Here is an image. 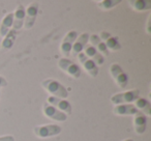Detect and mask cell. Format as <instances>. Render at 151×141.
Returning <instances> with one entry per match:
<instances>
[{
	"label": "cell",
	"mask_w": 151,
	"mask_h": 141,
	"mask_svg": "<svg viewBox=\"0 0 151 141\" xmlns=\"http://www.w3.org/2000/svg\"><path fill=\"white\" fill-rule=\"evenodd\" d=\"M42 87L46 89L48 93H50L55 98H60V99H66L68 97V91L67 89L58 82L57 80L54 79H47L42 83Z\"/></svg>",
	"instance_id": "cell-1"
},
{
	"label": "cell",
	"mask_w": 151,
	"mask_h": 141,
	"mask_svg": "<svg viewBox=\"0 0 151 141\" xmlns=\"http://www.w3.org/2000/svg\"><path fill=\"white\" fill-rule=\"evenodd\" d=\"M140 95L139 89H132V90L124 91V93H116L111 97V102L115 105H121V104H130L134 102Z\"/></svg>",
	"instance_id": "cell-2"
},
{
	"label": "cell",
	"mask_w": 151,
	"mask_h": 141,
	"mask_svg": "<svg viewBox=\"0 0 151 141\" xmlns=\"http://www.w3.org/2000/svg\"><path fill=\"white\" fill-rule=\"evenodd\" d=\"M110 73H111L112 77L114 78L115 82L117 83V85L120 88H126L128 84V77L119 64L112 63V65L110 67Z\"/></svg>",
	"instance_id": "cell-3"
},
{
	"label": "cell",
	"mask_w": 151,
	"mask_h": 141,
	"mask_svg": "<svg viewBox=\"0 0 151 141\" xmlns=\"http://www.w3.org/2000/svg\"><path fill=\"white\" fill-rule=\"evenodd\" d=\"M62 129L57 124H46V126H37L33 129L34 134L40 138H48V137L59 135Z\"/></svg>",
	"instance_id": "cell-4"
},
{
	"label": "cell",
	"mask_w": 151,
	"mask_h": 141,
	"mask_svg": "<svg viewBox=\"0 0 151 141\" xmlns=\"http://www.w3.org/2000/svg\"><path fill=\"white\" fill-rule=\"evenodd\" d=\"M58 67L61 69H63L65 73L70 75L73 78H79L81 76V69L79 65L76 64L73 61L69 60L67 58H61L58 61Z\"/></svg>",
	"instance_id": "cell-5"
},
{
	"label": "cell",
	"mask_w": 151,
	"mask_h": 141,
	"mask_svg": "<svg viewBox=\"0 0 151 141\" xmlns=\"http://www.w3.org/2000/svg\"><path fill=\"white\" fill-rule=\"evenodd\" d=\"M38 7L40 4L38 2H32L28 5L27 9H25V21H24V27L26 29H30L33 27L35 23L36 17H37Z\"/></svg>",
	"instance_id": "cell-6"
},
{
	"label": "cell",
	"mask_w": 151,
	"mask_h": 141,
	"mask_svg": "<svg viewBox=\"0 0 151 141\" xmlns=\"http://www.w3.org/2000/svg\"><path fill=\"white\" fill-rule=\"evenodd\" d=\"M42 111H44V114L47 117L51 118V119L57 120V121H65L67 118L66 114L59 111L57 108L50 105L49 103L44 104V106H42Z\"/></svg>",
	"instance_id": "cell-7"
},
{
	"label": "cell",
	"mask_w": 151,
	"mask_h": 141,
	"mask_svg": "<svg viewBox=\"0 0 151 141\" xmlns=\"http://www.w3.org/2000/svg\"><path fill=\"white\" fill-rule=\"evenodd\" d=\"M78 38V33L75 30H71L68 33H66V35L64 36L62 43H61L60 46V51L64 56H68L70 54L71 48H73V45L75 43V40Z\"/></svg>",
	"instance_id": "cell-8"
},
{
	"label": "cell",
	"mask_w": 151,
	"mask_h": 141,
	"mask_svg": "<svg viewBox=\"0 0 151 141\" xmlns=\"http://www.w3.org/2000/svg\"><path fill=\"white\" fill-rule=\"evenodd\" d=\"M47 103L54 106V107L57 108L59 111L63 112V113H65L66 115L67 114H68V115L71 114V111H73L70 103L67 102L66 100H64V99H60V98H55V97H49Z\"/></svg>",
	"instance_id": "cell-9"
},
{
	"label": "cell",
	"mask_w": 151,
	"mask_h": 141,
	"mask_svg": "<svg viewBox=\"0 0 151 141\" xmlns=\"http://www.w3.org/2000/svg\"><path fill=\"white\" fill-rule=\"evenodd\" d=\"M78 58L80 63L83 65L85 69H86V72L90 75L91 77H96L97 74H99V67L97 65L93 62L91 59H89L84 53H80L78 55Z\"/></svg>",
	"instance_id": "cell-10"
},
{
	"label": "cell",
	"mask_w": 151,
	"mask_h": 141,
	"mask_svg": "<svg viewBox=\"0 0 151 141\" xmlns=\"http://www.w3.org/2000/svg\"><path fill=\"white\" fill-rule=\"evenodd\" d=\"M89 40V34L88 33H82L77 38V40H75L73 45V48H71L70 53L73 56H78L80 53H82V51L84 50V48L86 47L87 43Z\"/></svg>",
	"instance_id": "cell-11"
},
{
	"label": "cell",
	"mask_w": 151,
	"mask_h": 141,
	"mask_svg": "<svg viewBox=\"0 0 151 141\" xmlns=\"http://www.w3.org/2000/svg\"><path fill=\"white\" fill-rule=\"evenodd\" d=\"M25 21V7L23 4H19L14 13V22H13V30L18 31L22 28Z\"/></svg>",
	"instance_id": "cell-12"
},
{
	"label": "cell",
	"mask_w": 151,
	"mask_h": 141,
	"mask_svg": "<svg viewBox=\"0 0 151 141\" xmlns=\"http://www.w3.org/2000/svg\"><path fill=\"white\" fill-rule=\"evenodd\" d=\"M84 50H85L84 54L86 55L89 59H91V60H92L96 65L97 64L99 65L104 64V62H105V58H104L103 55H101V53H99V51L94 48V47H92L91 45H86V47L84 48Z\"/></svg>",
	"instance_id": "cell-13"
},
{
	"label": "cell",
	"mask_w": 151,
	"mask_h": 141,
	"mask_svg": "<svg viewBox=\"0 0 151 141\" xmlns=\"http://www.w3.org/2000/svg\"><path fill=\"white\" fill-rule=\"evenodd\" d=\"M146 124H147L146 115L143 114L142 112L138 111L134 115V127L137 134L141 135L143 133H145V131H146Z\"/></svg>",
	"instance_id": "cell-14"
},
{
	"label": "cell",
	"mask_w": 151,
	"mask_h": 141,
	"mask_svg": "<svg viewBox=\"0 0 151 141\" xmlns=\"http://www.w3.org/2000/svg\"><path fill=\"white\" fill-rule=\"evenodd\" d=\"M88 42H90L91 46L94 47V48L96 49V50L99 51L101 55H105V56L109 55L110 51L108 50L106 44L101 40V38H99V36L97 35V34H92V35H89Z\"/></svg>",
	"instance_id": "cell-15"
},
{
	"label": "cell",
	"mask_w": 151,
	"mask_h": 141,
	"mask_svg": "<svg viewBox=\"0 0 151 141\" xmlns=\"http://www.w3.org/2000/svg\"><path fill=\"white\" fill-rule=\"evenodd\" d=\"M113 112L116 115H134L138 110L132 104H121V105H116Z\"/></svg>",
	"instance_id": "cell-16"
},
{
	"label": "cell",
	"mask_w": 151,
	"mask_h": 141,
	"mask_svg": "<svg viewBox=\"0 0 151 141\" xmlns=\"http://www.w3.org/2000/svg\"><path fill=\"white\" fill-rule=\"evenodd\" d=\"M13 22H14V13L7 14L2 19V21L0 23V36L1 38H4L9 33V31L11 30V27H13Z\"/></svg>",
	"instance_id": "cell-17"
},
{
	"label": "cell",
	"mask_w": 151,
	"mask_h": 141,
	"mask_svg": "<svg viewBox=\"0 0 151 141\" xmlns=\"http://www.w3.org/2000/svg\"><path fill=\"white\" fill-rule=\"evenodd\" d=\"M128 3L130 7L137 12H145L151 9V1L149 0H130Z\"/></svg>",
	"instance_id": "cell-18"
},
{
	"label": "cell",
	"mask_w": 151,
	"mask_h": 141,
	"mask_svg": "<svg viewBox=\"0 0 151 141\" xmlns=\"http://www.w3.org/2000/svg\"><path fill=\"white\" fill-rule=\"evenodd\" d=\"M137 110L140 112H142L143 114H147V115H151V105L149 103V101H147L146 99H143V98H138V99L134 101Z\"/></svg>",
	"instance_id": "cell-19"
},
{
	"label": "cell",
	"mask_w": 151,
	"mask_h": 141,
	"mask_svg": "<svg viewBox=\"0 0 151 141\" xmlns=\"http://www.w3.org/2000/svg\"><path fill=\"white\" fill-rule=\"evenodd\" d=\"M16 38H17V31H15V30H9V33L3 38V40H2V43H1L2 49H4V50L11 49L12 47L14 46V44H15Z\"/></svg>",
	"instance_id": "cell-20"
},
{
	"label": "cell",
	"mask_w": 151,
	"mask_h": 141,
	"mask_svg": "<svg viewBox=\"0 0 151 141\" xmlns=\"http://www.w3.org/2000/svg\"><path fill=\"white\" fill-rule=\"evenodd\" d=\"M107 46L108 50L109 51H117L121 49V45L119 43V40L116 36H112L110 35L108 38H106L105 42H104Z\"/></svg>",
	"instance_id": "cell-21"
},
{
	"label": "cell",
	"mask_w": 151,
	"mask_h": 141,
	"mask_svg": "<svg viewBox=\"0 0 151 141\" xmlns=\"http://www.w3.org/2000/svg\"><path fill=\"white\" fill-rule=\"evenodd\" d=\"M120 2H121V0H103V1H99L97 4L101 9H110L115 7Z\"/></svg>",
	"instance_id": "cell-22"
},
{
	"label": "cell",
	"mask_w": 151,
	"mask_h": 141,
	"mask_svg": "<svg viewBox=\"0 0 151 141\" xmlns=\"http://www.w3.org/2000/svg\"><path fill=\"white\" fill-rule=\"evenodd\" d=\"M0 141H15V138L12 135H5L0 137Z\"/></svg>",
	"instance_id": "cell-23"
},
{
	"label": "cell",
	"mask_w": 151,
	"mask_h": 141,
	"mask_svg": "<svg viewBox=\"0 0 151 141\" xmlns=\"http://www.w3.org/2000/svg\"><path fill=\"white\" fill-rule=\"evenodd\" d=\"M6 85H7V81L5 80V78L2 76H0V88L1 87H5Z\"/></svg>",
	"instance_id": "cell-24"
},
{
	"label": "cell",
	"mask_w": 151,
	"mask_h": 141,
	"mask_svg": "<svg viewBox=\"0 0 151 141\" xmlns=\"http://www.w3.org/2000/svg\"><path fill=\"white\" fill-rule=\"evenodd\" d=\"M123 141H134L132 139H126V140H123Z\"/></svg>",
	"instance_id": "cell-25"
}]
</instances>
